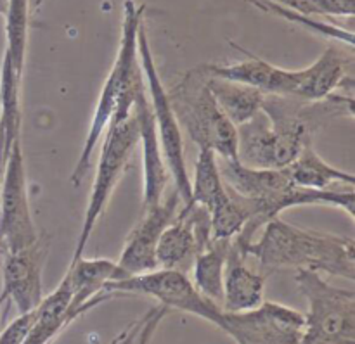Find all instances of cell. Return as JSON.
Returning a JSON list of instances; mask_svg holds the SVG:
<instances>
[{"label":"cell","mask_w":355,"mask_h":344,"mask_svg":"<svg viewBox=\"0 0 355 344\" xmlns=\"http://www.w3.org/2000/svg\"><path fill=\"white\" fill-rule=\"evenodd\" d=\"M248 256L234 244L229 242L227 262L224 270V294L222 310L227 314H241L253 310L266 301V277L253 272L246 265Z\"/></svg>","instance_id":"14"},{"label":"cell","mask_w":355,"mask_h":344,"mask_svg":"<svg viewBox=\"0 0 355 344\" xmlns=\"http://www.w3.org/2000/svg\"><path fill=\"white\" fill-rule=\"evenodd\" d=\"M37 308L28 314H19L2 332H0V344H23L24 338L30 332L35 322Z\"/></svg>","instance_id":"26"},{"label":"cell","mask_w":355,"mask_h":344,"mask_svg":"<svg viewBox=\"0 0 355 344\" xmlns=\"http://www.w3.org/2000/svg\"><path fill=\"white\" fill-rule=\"evenodd\" d=\"M198 255H200V244H198L189 210L180 204L175 218L159 237L158 248H156V263H158V269L186 272L187 266L193 265Z\"/></svg>","instance_id":"15"},{"label":"cell","mask_w":355,"mask_h":344,"mask_svg":"<svg viewBox=\"0 0 355 344\" xmlns=\"http://www.w3.org/2000/svg\"><path fill=\"white\" fill-rule=\"evenodd\" d=\"M246 255L267 269H297L355 280L352 237L295 227L281 218L267 221L246 249Z\"/></svg>","instance_id":"2"},{"label":"cell","mask_w":355,"mask_h":344,"mask_svg":"<svg viewBox=\"0 0 355 344\" xmlns=\"http://www.w3.org/2000/svg\"><path fill=\"white\" fill-rule=\"evenodd\" d=\"M0 260H2V251H0Z\"/></svg>","instance_id":"30"},{"label":"cell","mask_w":355,"mask_h":344,"mask_svg":"<svg viewBox=\"0 0 355 344\" xmlns=\"http://www.w3.org/2000/svg\"><path fill=\"white\" fill-rule=\"evenodd\" d=\"M144 3H135L134 0L123 2V21H121V38L116 59L113 62L110 75L101 89L96 111L90 121L89 132L83 141L76 165L69 175V183L80 187L89 175L92 166V154L97 144L103 138L104 132L111 123L125 121L132 114L135 99L144 89L141 64L137 54V33L144 23Z\"/></svg>","instance_id":"1"},{"label":"cell","mask_w":355,"mask_h":344,"mask_svg":"<svg viewBox=\"0 0 355 344\" xmlns=\"http://www.w3.org/2000/svg\"><path fill=\"white\" fill-rule=\"evenodd\" d=\"M3 303H6V301H3V300H2V298H0V307H2V305H3Z\"/></svg>","instance_id":"29"},{"label":"cell","mask_w":355,"mask_h":344,"mask_svg":"<svg viewBox=\"0 0 355 344\" xmlns=\"http://www.w3.org/2000/svg\"><path fill=\"white\" fill-rule=\"evenodd\" d=\"M71 289L66 279L59 282L54 293L40 301L30 332L23 344H51L76 318L69 314Z\"/></svg>","instance_id":"17"},{"label":"cell","mask_w":355,"mask_h":344,"mask_svg":"<svg viewBox=\"0 0 355 344\" xmlns=\"http://www.w3.org/2000/svg\"><path fill=\"white\" fill-rule=\"evenodd\" d=\"M180 204L182 203H180L179 194L173 189L166 201H162L155 208L142 211V218L125 239L120 260L116 262L121 279L158 269V263H156L158 241L163 230L175 218Z\"/></svg>","instance_id":"11"},{"label":"cell","mask_w":355,"mask_h":344,"mask_svg":"<svg viewBox=\"0 0 355 344\" xmlns=\"http://www.w3.org/2000/svg\"><path fill=\"white\" fill-rule=\"evenodd\" d=\"M284 172L288 173L295 185L304 187V189L329 190L336 183L343 187H355V176L352 173L329 165L318 154L314 145L304 149L302 154L284 168Z\"/></svg>","instance_id":"19"},{"label":"cell","mask_w":355,"mask_h":344,"mask_svg":"<svg viewBox=\"0 0 355 344\" xmlns=\"http://www.w3.org/2000/svg\"><path fill=\"white\" fill-rule=\"evenodd\" d=\"M229 242L214 241L193 262V284L205 298L222 305L224 294V270L227 262ZM222 308V307H220Z\"/></svg>","instance_id":"21"},{"label":"cell","mask_w":355,"mask_h":344,"mask_svg":"<svg viewBox=\"0 0 355 344\" xmlns=\"http://www.w3.org/2000/svg\"><path fill=\"white\" fill-rule=\"evenodd\" d=\"M132 114L139 128V145L142 152V211H146L162 203L170 176L159 147L146 85L135 99Z\"/></svg>","instance_id":"12"},{"label":"cell","mask_w":355,"mask_h":344,"mask_svg":"<svg viewBox=\"0 0 355 344\" xmlns=\"http://www.w3.org/2000/svg\"><path fill=\"white\" fill-rule=\"evenodd\" d=\"M28 0H7L6 12V52L7 57L19 76L24 73L28 47V24H30Z\"/></svg>","instance_id":"22"},{"label":"cell","mask_w":355,"mask_h":344,"mask_svg":"<svg viewBox=\"0 0 355 344\" xmlns=\"http://www.w3.org/2000/svg\"><path fill=\"white\" fill-rule=\"evenodd\" d=\"M38 239L28 197L26 166L21 141L14 144L0 185V251H17Z\"/></svg>","instance_id":"8"},{"label":"cell","mask_w":355,"mask_h":344,"mask_svg":"<svg viewBox=\"0 0 355 344\" xmlns=\"http://www.w3.org/2000/svg\"><path fill=\"white\" fill-rule=\"evenodd\" d=\"M51 251V239L38 235L35 242L2 256V284L0 298L9 300L19 314L35 310L44 300V269Z\"/></svg>","instance_id":"10"},{"label":"cell","mask_w":355,"mask_h":344,"mask_svg":"<svg viewBox=\"0 0 355 344\" xmlns=\"http://www.w3.org/2000/svg\"><path fill=\"white\" fill-rule=\"evenodd\" d=\"M288 9L297 10L304 16L352 17L355 0H293Z\"/></svg>","instance_id":"25"},{"label":"cell","mask_w":355,"mask_h":344,"mask_svg":"<svg viewBox=\"0 0 355 344\" xmlns=\"http://www.w3.org/2000/svg\"><path fill=\"white\" fill-rule=\"evenodd\" d=\"M208 89L217 106L234 127L246 123L257 113H260L266 99V93L260 92L259 89L211 75H208Z\"/></svg>","instance_id":"18"},{"label":"cell","mask_w":355,"mask_h":344,"mask_svg":"<svg viewBox=\"0 0 355 344\" xmlns=\"http://www.w3.org/2000/svg\"><path fill=\"white\" fill-rule=\"evenodd\" d=\"M64 279L71 289L69 314L78 318L87 311L111 300V296L104 293V289L107 284L120 280L121 277L116 262L106 258H83L82 256L76 262L69 263Z\"/></svg>","instance_id":"13"},{"label":"cell","mask_w":355,"mask_h":344,"mask_svg":"<svg viewBox=\"0 0 355 344\" xmlns=\"http://www.w3.org/2000/svg\"><path fill=\"white\" fill-rule=\"evenodd\" d=\"M218 329L236 344H300L304 314L276 301H263L241 314L224 311Z\"/></svg>","instance_id":"9"},{"label":"cell","mask_w":355,"mask_h":344,"mask_svg":"<svg viewBox=\"0 0 355 344\" xmlns=\"http://www.w3.org/2000/svg\"><path fill=\"white\" fill-rule=\"evenodd\" d=\"M295 282L309 305L300 344H355V291L311 270H298Z\"/></svg>","instance_id":"4"},{"label":"cell","mask_w":355,"mask_h":344,"mask_svg":"<svg viewBox=\"0 0 355 344\" xmlns=\"http://www.w3.org/2000/svg\"><path fill=\"white\" fill-rule=\"evenodd\" d=\"M229 190L218 170V158L214 151L200 149L191 180V203L203 206L210 213L227 201Z\"/></svg>","instance_id":"20"},{"label":"cell","mask_w":355,"mask_h":344,"mask_svg":"<svg viewBox=\"0 0 355 344\" xmlns=\"http://www.w3.org/2000/svg\"><path fill=\"white\" fill-rule=\"evenodd\" d=\"M42 3H44V0H28V6H30V14L37 12V10L42 7Z\"/></svg>","instance_id":"27"},{"label":"cell","mask_w":355,"mask_h":344,"mask_svg":"<svg viewBox=\"0 0 355 344\" xmlns=\"http://www.w3.org/2000/svg\"><path fill=\"white\" fill-rule=\"evenodd\" d=\"M236 154L238 161L250 168L279 170L276 135L263 111L236 127Z\"/></svg>","instance_id":"16"},{"label":"cell","mask_w":355,"mask_h":344,"mask_svg":"<svg viewBox=\"0 0 355 344\" xmlns=\"http://www.w3.org/2000/svg\"><path fill=\"white\" fill-rule=\"evenodd\" d=\"M104 293L111 298L120 294H141V296L153 298L165 307L166 310H177L182 314L194 315L198 318L210 322L215 327H220L224 310L205 298L194 287L193 280L180 270L156 269L151 272L139 273V275L127 277V279L110 282Z\"/></svg>","instance_id":"7"},{"label":"cell","mask_w":355,"mask_h":344,"mask_svg":"<svg viewBox=\"0 0 355 344\" xmlns=\"http://www.w3.org/2000/svg\"><path fill=\"white\" fill-rule=\"evenodd\" d=\"M253 6H257L259 9L266 10V12L276 14V16L286 17L291 23L302 24L307 30L314 31L315 35H321V37L331 38V40L340 42L345 47L354 48V33L352 31H345L343 28L336 26V24L324 23V21H312V16H304V14L297 12V10H291L288 7L279 6V3L272 2V0H250Z\"/></svg>","instance_id":"23"},{"label":"cell","mask_w":355,"mask_h":344,"mask_svg":"<svg viewBox=\"0 0 355 344\" xmlns=\"http://www.w3.org/2000/svg\"><path fill=\"white\" fill-rule=\"evenodd\" d=\"M103 138V147H101L99 159H97L89 203H87L83 224L80 228L78 239H76L71 262L82 258L85 253L87 242H89L99 218L106 211L107 203L116 189L118 180L121 179L128 161H130L132 152L139 145V128L134 114H130L125 121L111 123L104 132Z\"/></svg>","instance_id":"6"},{"label":"cell","mask_w":355,"mask_h":344,"mask_svg":"<svg viewBox=\"0 0 355 344\" xmlns=\"http://www.w3.org/2000/svg\"><path fill=\"white\" fill-rule=\"evenodd\" d=\"M137 54L166 170H168V175L172 176L173 185H175L173 189L179 194L180 203L182 206H187L191 204V179L187 173L186 154H184L182 130L177 123V118L170 106L168 96H166V89L159 78L155 55H153L151 45H149L148 28L144 23L141 24L137 33Z\"/></svg>","instance_id":"5"},{"label":"cell","mask_w":355,"mask_h":344,"mask_svg":"<svg viewBox=\"0 0 355 344\" xmlns=\"http://www.w3.org/2000/svg\"><path fill=\"white\" fill-rule=\"evenodd\" d=\"M170 106L180 130L198 149L214 151L220 159L238 161L236 127L225 118L208 89L205 64L189 69L175 85L166 90Z\"/></svg>","instance_id":"3"},{"label":"cell","mask_w":355,"mask_h":344,"mask_svg":"<svg viewBox=\"0 0 355 344\" xmlns=\"http://www.w3.org/2000/svg\"><path fill=\"white\" fill-rule=\"evenodd\" d=\"M7 12V0H0V16H6Z\"/></svg>","instance_id":"28"},{"label":"cell","mask_w":355,"mask_h":344,"mask_svg":"<svg viewBox=\"0 0 355 344\" xmlns=\"http://www.w3.org/2000/svg\"><path fill=\"white\" fill-rule=\"evenodd\" d=\"M210 220L214 241H231L248 221V211L243 201L229 190L227 201L210 211Z\"/></svg>","instance_id":"24"}]
</instances>
